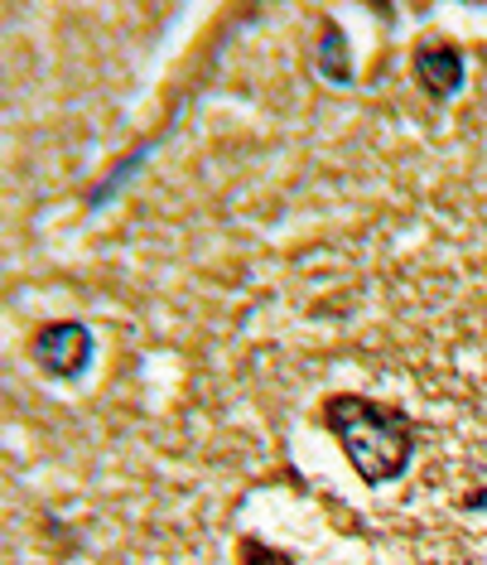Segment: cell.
Here are the masks:
<instances>
[{
    "mask_svg": "<svg viewBox=\"0 0 487 565\" xmlns=\"http://www.w3.org/2000/svg\"><path fill=\"white\" fill-rule=\"evenodd\" d=\"M318 416H324L328 435L338 440L353 473L367 488L405 479L415 445H420V426L410 420V411L391 402H371L362 392H333Z\"/></svg>",
    "mask_w": 487,
    "mask_h": 565,
    "instance_id": "6da1fadb",
    "label": "cell"
},
{
    "mask_svg": "<svg viewBox=\"0 0 487 565\" xmlns=\"http://www.w3.org/2000/svg\"><path fill=\"white\" fill-rule=\"evenodd\" d=\"M410 68H415V83L420 93H425L434 107H444V102H454L464 93V49L454 40H430V44H415V54H410Z\"/></svg>",
    "mask_w": 487,
    "mask_h": 565,
    "instance_id": "3957f363",
    "label": "cell"
},
{
    "mask_svg": "<svg viewBox=\"0 0 487 565\" xmlns=\"http://www.w3.org/2000/svg\"><path fill=\"white\" fill-rule=\"evenodd\" d=\"M34 363L54 382H78L93 367V329L78 319H54L34 333Z\"/></svg>",
    "mask_w": 487,
    "mask_h": 565,
    "instance_id": "7a4b0ae2",
    "label": "cell"
},
{
    "mask_svg": "<svg viewBox=\"0 0 487 565\" xmlns=\"http://www.w3.org/2000/svg\"><path fill=\"white\" fill-rule=\"evenodd\" d=\"M314 68L324 73L333 87H348L353 83V49H348V34H343L338 20H318V44H314Z\"/></svg>",
    "mask_w": 487,
    "mask_h": 565,
    "instance_id": "277c9868",
    "label": "cell"
},
{
    "mask_svg": "<svg viewBox=\"0 0 487 565\" xmlns=\"http://www.w3.org/2000/svg\"><path fill=\"white\" fill-rule=\"evenodd\" d=\"M145 160H150V146H136V150H131V156H126L121 164H111V170L97 179V189H93V194H87V209H101V203H107L111 194H117V189H121L126 179H131V174H136Z\"/></svg>",
    "mask_w": 487,
    "mask_h": 565,
    "instance_id": "5b68a950",
    "label": "cell"
}]
</instances>
